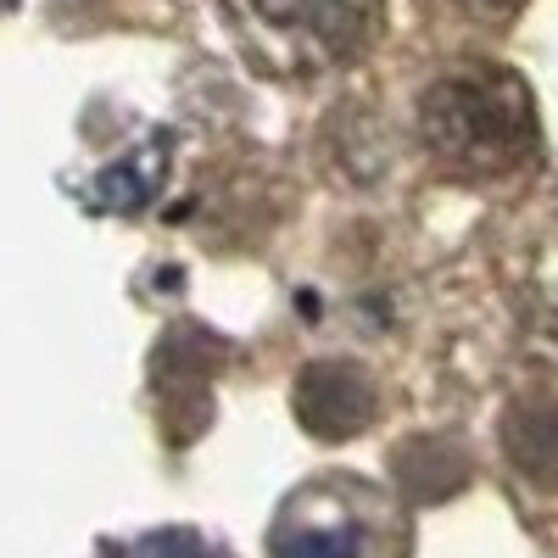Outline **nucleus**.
Here are the masks:
<instances>
[{
	"mask_svg": "<svg viewBox=\"0 0 558 558\" xmlns=\"http://www.w3.org/2000/svg\"><path fill=\"white\" fill-rule=\"evenodd\" d=\"M268 558H408V508L347 470L318 475L279 502Z\"/></svg>",
	"mask_w": 558,
	"mask_h": 558,
	"instance_id": "f257e3e1",
	"label": "nucleus"
},
{
	"mask_svg": "<svg viewBox=\"0 0 558 558\" xmlns=\"http://www.w3.org/2000/svg\"><path fill=\"white\" fill-rule=\"evenodd\" d=\"M425 134L441 162L463 173H492L525 162L536 146V107L525 84L502 68H463L425 96Z\"/></svg>",
	"mask_w": 558,
	"mask_h": 558,
	"instance_id": "f03ea898",
	"label": "nucleus"
},
{
	"mask_svg": "<svg viewBox=\"0 0 558 558\" xmlns=\"http://www.w3.org/2000/svg\"><path fill=\"white\" fill-rule=\"evenodd\" d=\"M241 45L286 73H318L363 45L375 0H223Z\"/></svg>",
	"mask_w": 558,
	"mask_h": 558,
	"instance_id": "7ed1b4c3",
	"label": "nucleus"
},
{
	"mask_svg": "<svg viewBox=\"0 0 558 558\" xmlns=\"http://www.w3.org/2000/svg\"><path fill=\"white\" fill-rule=\"evenodd\" d=\"M375 408H380L375 380L357 363H313L302 375V391H296V413L324 441H341V436L363 430L375 418Z\"/></svg>",
	"mask_w": 558,
	"mask_h": 558,
	"instance_id": "20e7f679",
	"label": "nucleus"
},
{
	"mask_svg": "<svg viewBox=\"0 0 558 558\" xmlns=\"http://www.w3.org/2000/svg\"><path fill=\"white\" fill-rule=\"evenodd\" d=\"M508 452L531 481L558 486V402H542L531 418L525 413L508 418Z\"/></svg>",
	"mask_w": 558,
	"mask_h": 558,
	"instance_id": "39448f33",
	"label": "nucleus"
},
{
	"mask_svg": "<svg viewBox=\"0 0 558 558\" xmlns=\"http://www.w3.org/2000/svg\"><path fill=\"white\" fill-rule=\"evenodd\" d=\"M129 558H229V547H213L196 531H151V536L134 542Z\"/></svg>",
	"mask_w": 558,
	"mask_h": 558,
	"instance_id": "423d86ee",
	"label": "nucleus"
},
{
	"mask_svg": "<svg viewBox=\"0 0 558 558\" xmlns=\"http://www.w3.org/2000/svg\"><path fill=\"white\" fill-rule=\"evenodd\" d=\"M475 7H481V12H514L520 0H475Z\"/></svg>",
	"mask_w": 558,
	"mask_h": 558,
	"instance_id": "0eeeda50",
	"label": "nucleus"
}]
</instances>
